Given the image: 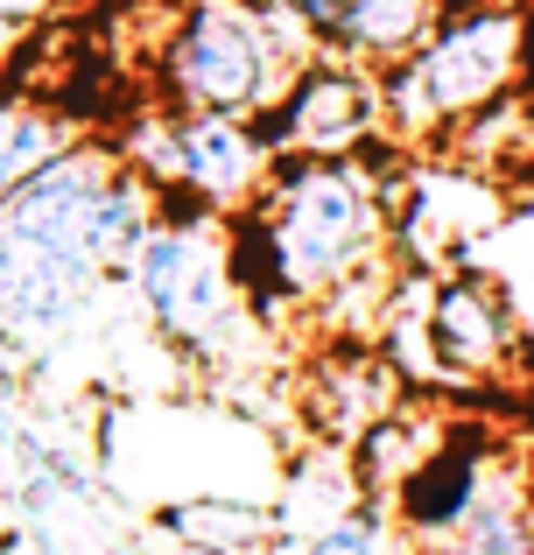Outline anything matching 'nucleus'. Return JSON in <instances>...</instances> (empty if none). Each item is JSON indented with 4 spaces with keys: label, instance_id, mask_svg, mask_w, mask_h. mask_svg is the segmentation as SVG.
Returning <instances> with one entry per match:
<instances>
[{
    "label": "nucleus",
    "instance_id": "nucleus-1",
    "mask_svg": "<svg viewBox=\"0 0 534 555\" xmlns=\"http://www.w3.org/2000/svg\"><path fill=\"white\" fill-rule=\"evenodd\" d=\"M380 254V197L352 155H288L233 218V260L253 310L324 302Z\"/></svg>",
    "mask_w": 534,
    "mask_h": 555
},
{
    "label": "nucleus",
    "instance_id": "nucleus-2",
    "mask_svg": "<svg viewBox=\"0 0 534 555\" xmlns=\"http://www.w3.org/2000/svg\"><path fill=\"white\" fill-rule=\"evenodd\" d=\"M155 218H162L155 183L134 169V155L99 141V134L64 149L50 169H36V177L0 204V232L8 240L42 246V254L84 268L92 282L99 274H127V260L148 240Z\"/></svg>",
    "mask_w": 534,
    "mask_h": 555
},
{
    "label": "nucleus",
    "instance_id": "nucleus-3",
    "mask_svg": "<svg viewBox=\"0 0 534 555\" xmlns=\"http://www.w3.org/2000/svg\"><path fill=\"white\" fill-rule=\"evenodd\" d=\"M302 14L288 8H253V0H183L169 14L162 42L148 50V85L162 113H268L296 85L302 64H288V36Z\"/></svg>",
    "mask_w": 534,
    "mask_h": 555
},
{
    "label": "nucleus",
    "instance_id": "nucleus-4",
    "mask_svg": "<svg viewBox=\"0 0 534 555\" xmlns=\"http://www.w3.org/2000/svg\"><path fill=\"white\" fill-rule=\"evenodd\" d=\"M127 282H134V302L148 310V324L191 352H219L247 317V282L233 260V232H219V211H162L127 260Z\"/></svg>",
    "mask_w": 534,
    "mask_h": 555
},
{
    "label": "nucleus",
    "instance_id": "nucleus-5",
    "mask_svg": "<svg viewBox=\"0 0 534 555\" xmlns=\"http://www.w3.org/2000/svg\"><path fill=\"white\" fill-rule=\"evenodd\" d=\"M521 42H528V14L521 8H479L465 22H443L401 56L380 78L387 120L401 134H429V127H451L465 113L493 106L499 92L521 70Z\"/></svg>",
    "mask_w": 534,
    "mask_h": 555
},
{
    "label": "nucleus",
    "instance_id": "nucleus-6",
    "mask_svg": "<svg viewBox=\"0 0 534 555\" xmlns=\"http://www.w3.org/2000/svg\"><path fill=\"white\" fill-rule=\"evenodd\" d=\"M134 169L148 183H177L197 197V211L239 218L274 177V149L261 141V127L233 120V113H162L141 134Z\"/></svg>",
    "mask_w": 534,
    "mask_h": 555
},
{
    "label": "nucleus",
    "instance_id": "nucleus-7",
    "mask_svg": "<svg viewBox=\"0 0 534 555\" xmlns=\"http://www.w3.org/2000/svg\"><path fill=\"white\" fill-rule=\"evenodd\" d=\"M380 120H387L380 78H366L352 64H302L296 85L261 113V141L274 149V163H288V155H352Z\"/></svg>",
    "mask_w": 534,
    "mask_h": 555
},
{
    "label": "nucleus",
    "instance_id": "nucleus-8",
    "mask_svg": "<svg viewBox=\"0 0 534 555\" xmlns=\"http://www.w3.org/2000/svg\"><path fill=\"white\" fill-rule=\"evenodd\" d=\"M513 345H521V324H513V302L499 296V282L451 274V282L429 288V352H437V366L485 379L513 359Z\"/></svg>",
    "mask_w": 534,
    "mask_h": 555
},
{
    "label": "nucleus",
    "instance_id": "nucleus-9",
    "mask_svg": "<svg viewBox=\"0 0 534 555\" xmlns=\"http://www.w3.org/2000/svg\"><path fill=\"white\" fill-rule=\"evenodd\" d=\"M92 288L99 282L84 268L0 232V331H14V338H56V331H70L84 317Z\"/></svg>",
    "mask_w": 534,
    "mask_h": 555
},
{
    "label": "nucleus",
    "instance_id": "nucleus-10",
    "mask_svg": "<svg viewBox=\"0 0 534 555\" xmlns=\"http://www.w3.org/2000/svg\"><path fill=\"white\" fill-rule=\"evenodd\" d=\"M288 8L338 56H387V64H401L437 28L443 0H288Z\"/></svg>",
    "mask_w": 534,
    "mask_h": 555
},
{
    "label": "nucleus",
    "instance_id": "nucleus-11",
    "mask_svg": "<svg viewBox=\"0 0 534 555\" xmlns=\"http://www.w3.org/2000/svg\"><path fill=\"white\" fill-rule=\"evenodd\" d=\"M78 120L50 99H14L0 92V204L14 197L36 169H50L64 149H78Z\"/></svg>",
    "mask_w": 534,
    "mask_h": 555
},
{
    "label": "nucleus",
    "instance_id": "nucleus-12",
    "mask_svg": "<svg viewBox=\"0 0 534 555\" xmlns=\"http://www.w3.org/2000/svg\"><path fill=\"white\" fill-rule=\"evenodd\" d=\"M415 555H534V500L513 486H485L465 528L415 542Z\"/></svg>",
    "mask_w": 534,
    "mask_h": 555
},
{
    "label": "nucleus",
    "instance_id": "nucleus-13",
    "mask_svg": "<svg viewBox=\"0 0 534 555\" xmlns=\"http://www.w3.org/2000/svg\"><path fill=\"white\" fill-rule=\"evenodd\" d=\"M162 528L191 548H211V555H261L274 548V514L253 500H183L162 514Z\"/></svg>",
    "mask_w": 534,
    "mask_h": 555
},
{
    "label": "nucleus",
    "instance_id": "nucleus-14",
    "mask_svg": "<svg viewBox=\"0 0 534 555\" xmlns=\"http://www.w3.org/2000/svg\"><path fill=\"white\" fill-rule=\"evenodd\" d=\"M380 542H387V514L380 506H352V514L324 520V528L288 534L282 555H380Z\"/></svg>",
    "mask_w": 534,
    "mask_h": 555
},
{
    "label": "nucleus",
    "instance_id": "nucleus-15",
    "mask_svg": "<svg viewBox=\"0 0 534 555\" xmlns=\"http://www.w3.org/2000/svg\"><path fill=\"white\" fill-rule=\"evenodd\" d=\"M42 555H70V548H56V542H42Z\"/></svg>",
    "mask_w": 534,
    "mask_h": 555
},
{
    "label": "nucleus",
    "instance_id": "nucleus-16",
    "mask_svg": "<svg viewBox=\"0 0 534 555\" xmlns=\"http://www.w3.org/2000/svg\"><path fill=\"white\" fill-rule=\"evenodd\" d=\"M528 500H534V492H528Z\"/></svg>",
    "mask_w": 534,
    "mask_h": 555
}]
</instances>
